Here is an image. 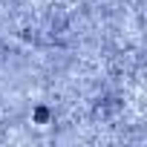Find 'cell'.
<instances>
[]
</instances>
